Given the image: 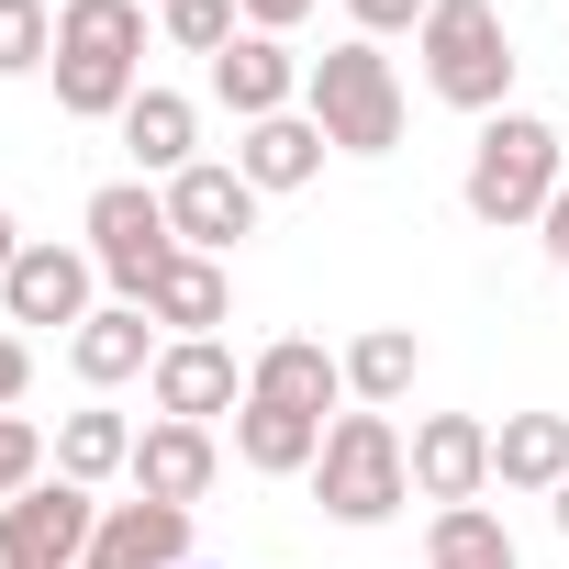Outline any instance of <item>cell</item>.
Wrapping results in <instances>:
<instances>
[{
  "mask_svg": "<svg viewBox=\"0 0 569 569\" xmlns=\"http://www.w3.org/2000/svg\"><path fill=\"white\" fill-rule=\"evenodd\" d=\"M302 112L325 123V146H336V157H391V146H402V79H391V57H380L369 34H347V46H325V57H313Z\"/></svg>",
  "mask_w": 569,
  "mask_h": 569,
  "instance_id": "6da1fadb",
  "label": "cell"
},
{
  "mask_svg": "<svg viewBox=\"0 0 569 569\" xmlns=\"http://www.w3.org/2000/svg\"><path fill=\"white\" fill-rule=\"evenodd\" d=\"M413 57H425V90H436L447 112H502V101H513V68H525L491 0H436L425 34H413Z\"/></svg>",
  "mask_w": 569,
  "mask_h": 569,
  "instance_id": "7a4b0ae2",
  "label": "cell"
},
{
  "mask_svg": "<svg viewBox=\"0 0 569 569\" xmlns=\"http://www.w3.org/2000/svg\"><path fill=\"white\" fill-rule=\"evenodd\" d=\"M458 201H469L491 234L536 223V212L558 201V123H536V112H491V123H480V146H469Z\"/></svg>",
  "mask_w": 569,
  "mask_h": 569,
  "instance_id": "3957f363",
  "label": "cell"
},
{
  "mask_svg": "<svg viewBox=\"0 0 569 569\" xmlns=\"http://www.w3.org/2000/svg\"><path fill=\"white\" fill-rule=\"evenodd\" d=\"M313 491L336 525H391L413 502V447L391 413H336L325 425V458H313Z\"/></svg>",
  "mask_w": 569,
  "mask_h": 569,
  "instance_id": "277c9868",
  "label": "cell"
},
{
  "mask_svg": "<svg viewBox=\"0 0 569 569\" xmlns=\"http://www.w3.org/2000/svg\"><path fill=\"white\" fill-rule=\"evenodd\" d=\"M179 257V223H168V190H146V179H112V190H90V268L112 279L123 302H146L157 291V268Z\"/></svg>",
  "mask_w": 569,
  "mask_h": 569,
  "instance_id": "5b68a950",
  "label": "cell"
},
{
  "mask_svg": "<svg viewBox=\"0 0 569 569\" xmlns=\"http://www.w3.org/2000/svg\"><path fill=\"white\" fill-rule=\"evenodd\" d=\"M101 502L79 480H34L23 502H0V569H90Z\"/></svg>",
  "mask_w": 569,
  "mask_h": 569,
  "instance_id": "8992f818",
  "label": "cell"
},
{
  "mask_svg": "<svg viewBox=\"0 0 569 569\" xmlns=\"http://www.w3.org/2000/svg\"><path fill=\"white\" fill-rule=\"evenodd\" d=\"M90 246H57V234H34L23 257H12V279H0V313L12 325H57V336H79L101 302H90Z\"/></svg>",
  "mask_w": 569,
  "mask_h": 569,
  "instance_id": "52a82bcc",
  "label": "cell"
},
{
  "mask_svg": "<svg viewBox=\"0 0 569 569\" xmlns=\"http://www.w3.org/2000/svg\"><path fill=\"white\" fill-rule=\"evenodd\" d=\"M168 223H179L190 257H234V246L257 234V190H246V168H223V157L179 168V179H168Z\"/></svg>",
  "mask_w": 569,
  "mask_h": 569,
  "instance_id": "ba28073f",
  "label": "cell"
},
{
  "mask_svg": "<svg viewBox=\"0 0 569 569\" xmlns=\"http://www.w3.org/2000/svg\"><path fill=\"white\" fill-rule=\"evenodd\" d=\"M302 79H313V57H291V34H234V46L212 57V101H223L234 123L302 112Z\"/></svg>",
  "mask_w": 569,
  "mask_h": 569,
  "instance_id": "9c48e42d",
  "label": "cell"
},
{
  "mask_svg": "<svg viewBox=\"0 0 569 569\" xmlns=\"http://www.w3.org/2000/svg\"><path fill=\"white\" fill-rule=\"evenodd\" d=\"M146 391H157V413L212 425V413H234V402H246V369H234V347H223V336H168V347H157V369H146Z\"/></svg>",
  "mask_w": 569,
  "mask_h": 569,
  "instance_id": "30bf717a",
  "label": "cell"
},
{
  "mask_svg": "<svg viewBox=\"0 0 569 569\" xmlns=\"http://www.w3.org/2000/svg\"><path fill=\"white\" fill-rule=\"evenodd\" d=\"M402 447H413V491H425L436 513L491 491V425H480V413H425Z\"/></svg>",
  "mask_w": 569,
  "mask_h": 569,
  "instance_id": "8fae6325",
  "label": "cell"
},
{
  "mask_svg": "<svg viewBox=\"0 0 569 569\" xmlns=\"http://www.w3.org/2000/svg\"><path fill=\"white\" fill-rule=\"evenodd\" d=\"M212 469H223L212 425H179V413H157V425L134 436V469H123V480H134L146 502H179V513H190V502L212 491Z\"/></svg>",
  "mask_w": 569,
  "mask_h": 569,
  "instance_id": "7c38bea8",
  "label": "cell"
},
{
  "mask_svg": "<svg viewBox=\"0 0 569 569\" xmlns=\"http://www.w3.org/2000/svg\"><path fill=\"white\" fill-rule=\"evenodd\" d=\"M101 569H190V513L179 502H101V536H90Z\"/></svg>",
  "mask_w": 569,
  "mask_h": 569,
  "instance_id": "4fadbf2b",
  "label": "cell"
},
{
  "mask_svg": "<svg viewBox=\"0 0 569 569\" xmlns=\"http://www.w3.org/2000/svg\"><path fill=\"white\" fill-rule=\"evenodd\" d=\"M325 123L313 112H268V123H246L234 134V168H246V190L268 201V190H302V179H325Z\"/></svg>",
  "mask_w": 569,
  "mask_h": 569,
  "instance_id": "5bb4252c",
  "label": "cell"
},
{
  "mask_svg": "<svg viewBox=\"0 0 569 569\" xmlns=\"http://www.w3.org/2000/svg\"><path fill=\"white\" fill-rule=\"evenodd\" d=\"M68 369H79L90 391H123V380H146V369H157V325H146V302H101V313L68 336Z\"/></svg>",
  "mask_w": 569,
  "mask_h": 569,
  "instance_id": "9a60e30c",
  "label": "cell"
},
{
  "mask_svg": "<svg viewBox=\"0 0 569 569\" xmlns=\"http://www.w3.org/2000/svg\"><path fill=\"white\" fill-rule=\"evenodd\" d=\"M234 458L257 469V480H302L313 458H325V413H291V402H234Z\"/></svg>",
  "mask_w": 569,
  "mask_h": 569,
  "instance_id": "2e32d148",
  "label": "cell"
},
{
  "mask_svg": "<svg viewBox=\"0 0 569 569\" xmlns=\"http://www.w3.org/2000/svg\"><path fill=\"white\" fill-rule=\"evenodd\" d=\"M246 391H257V402H291V413H336V402H347V358L313 347V336H279V347H257Z\"/></svg>",
  "mask_w": 569,
  "mask_h": 569,
  "instance_id": "e0dca14e",
  "label": "cell"
},
{
  "mask_svg": "<svg viewBox=\"0 0 569 569\" xmlns=\"http://www.w3.org/2000/svg\"><path fill=\"white\" fill-rule=\"evenodd\" d=\"M123 146H134V179H179V168H201V112L179 101V90H134V112H123Z\"/></svg>",
  "mask_w": 569,
  "mask_h": 569,
  "instance_id": "ac0fdd59",
  "label": "cell"
},
{
  "mask_svg": "<svg viewBox=\"0 0 569 569\" xmlns=\"http://www.w3.org/2000/svg\"><path fill=\"white\" fill-rule=\"evenodd\" d=\"M491 480L502 491H558L569 480V413H502L491 425Z\"/></svg>",
  "mask_w": 569,
  "mask_h": 569,
  "instance_id": "d6986e66",
  "label": "cell"
},
{
  "mask_svg": "<svg viewBox=\"0 0 569 569\" xmlns=\"http://www.w3.org/2000/svg\"><path fill=\"white\" fill-rule=\"evenodd\" d=\"M223 313H234L223 257H190V246H179V257L157 268V291H146V325H168V336H212Z\"/></svg>",
  "mask_w": 569,
  "mask_h": 569,
  "instance_id": "ffe728a7",
  "label": "cell"
},
{
  "mask_svg": "<svg viewBox=\"0 0 569 569\" xmlns=\"http://www.w3.org/2000/svg\"><path fill=\"white\" fill-rule=\"evenodd\" d=\"M57 57L146 68V0H57Z\"/></svg>",
  "mask_w": 569,
  "mask_h": 569,
  "instance_id": "44dd1931",
  "label": "cell"
},
{
  "mask_svg": "<svg viewBox=\"0 0 569 569\" xmlns=\"http://www.w3.org/2000/svg\"><path fill=\"white\" fill-rule=\"evenodd\" d=\"M413 369H425L413 325H369V336L347 347V402H358V413H391V402L413 391Z\"/></svg>",
  "mask_w": 569,
  "mask_h": 569,
  "instance_id": "7402d4cb",
  "label": "cell"
},
{
  "mask_svg": "<svg viewBox=\"0 0 569 569\" xmlns=\"http://www.w3.org/2000/svg\"><path fill=\"white\" fill-rule=\"evenodd\" d=\"M425 569H525V547H513V525H502V513L447 502V513L425 525Z\"/></svg>",
  "mask_w": 569,
  "mask_h": 569,
  "instance_id": "603a6c76",
  "label": "cell"
},
{
  "mask_svg": "<svg viewBox=\"0 0 569 569\" xmlns=\"http://www.w3.org/2000/svg\"><path fill=\"white\" fill-rule=\"evenodd\" d=\"M123 469H134V425H123V413H101V402H90V413H68V425H57V480L101 491V480H123Z\"/></svg>",
  "mask_w": 569,
  "mask_h": 569,
  "instance_id": "cb8c5ba5",
  "label": "cell"
},
{
  "mask_svg": "<svg viewBox=\"0 0 569 569\" xmlns=\"http://www.w3.org/2000/svg\"><path fill=\"white\" fill-rule=\"evenodd\" d=\"M57 68V12L46 0H0V79H34Z\"/></svg>",
  "mask_w": 569,
  "mask_h": 569,
  "instance_id": "d4e9b609",
  "label": "cell"
},
{
  "mask_svg": "<svg viewBox=\"0 0 569 569\" xmlns=\"http://www.w3.org/2000/svg\"><path fill=\"white\" fill-rule=\"evenodd\" d=\"M157 23H168V46H179V57H223V46L246 34V12H234V0H168Z\"/></svg>",
  "mask_w": 569,
  "mask_h": 569,
  "instance_id": "484cf974",
  "label": "cell"
},
{
  "mask_svg": "<svg viewBox=\"0 0 569 569\" xmlns=\"http://www.w3.org/2000/svg\"><path fill=\"white\" fill-rule=\"evenodd\" d=\"M34 480H46V436H34L23 413H0V502H23Z\"/></svg>",
  "mask_w": 569,
  "mask_h": 569,
  "instance_id": "4316f807",
  "label": "cell"
},
{
  "mask_svg": "<svg viewBox=\"0 0 569 569\" xmlns=\"http://www.w3.org/2000/svg\"><path fill=\"white\" fill-rule=\"evenodd\" d=\"M347 12H358V34L380 46V34H425V12H436V0H347Z\"/></svg>",
  "mask_w": 569,
  "mask_h": 569,
  "instance_id": "83f0119b",
  "label": "cell"
},
{
  "mask_svg": "<svg viewBox=\"0 0 569 569\" xmlns=\"http://www.w3.org/2000/svg\"><path fill=\"white\" fill-rule=\"evenodd\" d=\"M246 12V34H291V23H313V0H234Z\"/></svg>",
  "mask_w": 569,
  "mask_h": 569,
  "instance_id": "f1b7e54d",
  "label": "cell"
},
{
  "mask_svg": "<svg viewBox=\"0 0 569 569\" xmlns=\"http://www.w3.org/2000/svg\"><path fill=\"white\" fill-rule=\"evenodd\" d=\"M23 380H34V347H23V336H0V413L23 402Z\"/></svg>",
  "mask_w": 569,
  "mask_h": 569,
  "instance_id": "f546056e",
  "label": "cell"
},
{
  "mask_svg": "<svg viewBox=\"0 0 569 569\" xmlns=\"http://www.w3.org/2000/svg\"><path fill=\"white\" fill-rule=\"evenodd\" d=\"M536 223H547V257H558V268H569V179H558V201H547V212H536Z\"/></svg>",
  "mask_w": 569,
  "mask_h": 569,
  "instance_id": "4dcf8cb0",
  "label": "cell"
},
{
  "mask_svg": "<svg viewBox=\"0 0 569 569\" xmlns=\"http://www.w3.org/2000/svg\"><path fill=\"white\" fill-rule=\"evenodd\" d=\"M23 246H34V234L12 223V201H0V279H12V257H23Z\"/></svg>",
  "mask_w": 569,
  "mask_h": 569,
  "instance_id": "1f68e13d",
  "label": "cell"
},
{
  "mask_svg": "<svg viewBox=\"0 0 569 569\" xmlns=\"http://www.w3.org/2000/svg\"><path fill=\"white\" fill-rule=\"evenodd\" d=\"M547 513H558V536H569V480H558V491H547Z\"/></svg>",
  "mask_w": 569,
  "mask_h": 569,
  "instance_id": "d6a6232c",
  "label": "cell"
},
{
  "mask_svg": "<svg viewBox=\"0 0 569 569\" xmlns=\"http://www.w3.org/2000/svg\"><path fill=\"white\" fill-rule=\"evenodd\" d=\"M157 12H168V0H157Z\"/></svg>",
  "mask_w": 569,
  "mask_h": 569,
  "instance_id": "836d02e7",
  "label": "cell"
},
{
  "mask_svg": "<svg viewBox=\"0 0 569 569\" xmlns=\"http://www.w3.org/2000/svg\"><path fill=\"white\" fill-rule=\"evenodd\" d=\"M90 569H101V558H90Z\"/></svg>",
  "mask_w": 569,
  "mask_h": 569,
  "instance_id": "e575fe53",
  "label": "cell"
},
{
  "mask_svg": "<svg viewBox=\"0 0 569 569\" xmlns=\"http://www.w3.org/2000/svg\"><path fill=\"white\" fill-rule=\"evenodd\" d=\"M190 569H201V558H190Z\"/></svg>",
  "mask_w": 569,
  "mask_h": 569,
  "instance_id": "d590c367",
  "label": "cell"
}]
</instances>
